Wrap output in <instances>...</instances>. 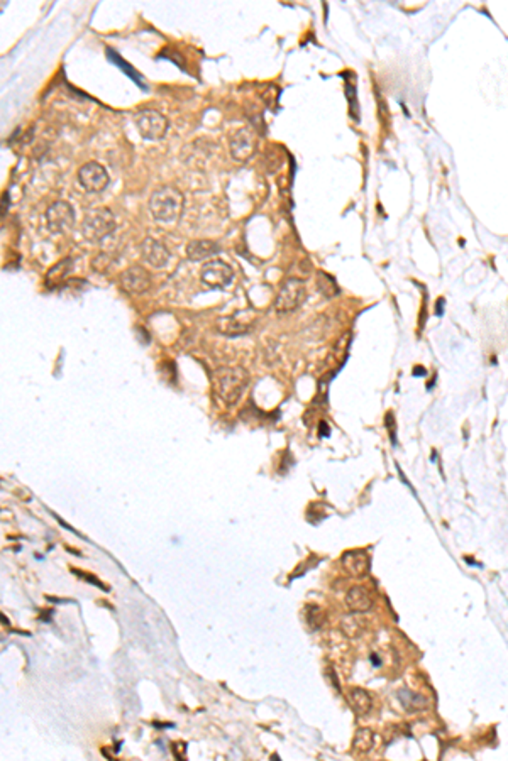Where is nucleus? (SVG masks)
Returning a JSON list of instances; mask_svg holds the SVG:
<instances>
[{
  "label": "nucleus",
  "instance_id": "obj_15",
  "mask_svg": "<svg viewBox=\"0 0 508 761\" xmlns=\"http://www.w3.org/2000/svg\"><path fill=\"white\" fill-rule=\"evenodd\" d=\"M220 252L219 244L214 241H206V238H200V241H192L187 245V256L190 261L194 262H202L207 259H212Z\"/></svg>",
  "mask_w": 508,
  "mask_h": 761
},
{
  "label": "nucleus",
  "instance_id": "obj_11",
  "mask_svg": "<svg viewBox=\"0 0 508 761\" xmlns=\"http://www.w3.org/2000/svg\"><path fill=\"white\" fill-rule=\"evenodd\" d=\"M254 322H256L254 311H236L234 315L222 316L217 320V330L227 337L244 335V333L251 332Z\"/></svg>",
  "mask_w": 508,
  "mask_h": 761
},
{
  "label": "nucleus",
  "instance_id": "obj_4",
  "mask_svg": "<svg viewBox=\"0 0 508 761\" xmlns=\"http://www.w3.org/2000/svg\"><path fill=\"white\" fill-rule=\"evenodd\" d=\"M307 298V290L302 279L290 278L286 279L281 286L280 293L274 299V310L278 314H292V311L300 308Z\"/></svg>",
  "mask_w": 508,
  "mask_h": 761
},
{
  "label": "nucleus",
  "instance_id": "obj_12",
  "mask_svg": "<svg viewBox=\"0 0 508 761\" xmlns=\"http://www.w3.org/2000/svg\"><path fill=\"white\" fill-rule=\"evenodd\" d=\"M141 256L146 264L159 269V267H165L170 261V250L158 238L147 237L141 244Z\"/></svg>",
  "mask_w": 508,
  "mask_h": 761
},
{
  "label": "nucleus",
  "instance_id": "obj_5",
  "mask_svg": "<svg viewBox=\"0 0 508 761\" xmlns=\"http://www.w3.org/2000/svg\"><path fill=\"white\" fill-rule=\"evenodd\" d=\"M134 122H136L139 134L147 141H158L168 130V121L165 115L153 109L139 110L134 115Z\"/></svg>",
  "mask_w": 508,
  "mask_h": 761
},
{
  "label": "nucleus",
  "instance_id": "obj_7",
  "mask_svg": "<svg viewBox=\"0 0 508 761\" xmlns=\"http://www.w3.org/2000/svg\"><path fill=\"white\" fill-rule=\"evenodd\" d=\"M200 278L207 286L222 290V288L231 285V281L234 279V269L227 262L220 261V259H210L203 264L202 271H200Z\"/></svg>",
  "mask_w": 508,
  "mask_h": 761
},
{
  "label": "nucleus",
  "instance_id": "obj_6",
  "mask_svg": "<svg viewBox=\"0 0 508 761\" xmlns=\"http://www.w3.org/2000/svg\"><path fill=\"white\" fill-rule=\"evenodd\" d=\"M75 210L68 201H56L46 212L48 229L53 234H67L75 225Z\"/></svg>",
  "mask_w": 508,
  "mask_h": 761
},
{
  "label": "nucleus",
  "instance_id": "obj_16",
  "mask_svg": "<svg viewBox=\"0 0 508 761\" xmlns=\"http://www.w3.org/2000/svg\"><path fill=\"white\" fill-rule=\"evenodd\" d=\"M347 701H349L351 709L358 715H366L373 709L371 695L364 689H351L347 694Z\"/></svg>",
  "mask_w": 508,
  "mask_h": 761
},
{
  "label": "nucleus",
  "instance_id": "obj_26",
  "mask_svg": "<svg viewBox=\"0 0 508 761\" xmlns=\"http://www.w3.org/2000/svg\"><path fill=\"white\" fill-rule=\"evenodd\" d=\"M415 374H417V376H420V374H424V371H422V369H417Z\"/></svg>",
  "mask_w": 508,
  "mask_h": 761
},
{
  "label": "nucleus",
  "instance_id": "obj_18",
  "mask_svg": "<svg viewBox=\"0 0 508 761\" xmlns=\"http://www.w3.org/2000/svg\"><path fill=\"white\" fill-rule=\"evenodd\" d=\"M375 746V734L371 729L361 727V729L356 731L354 739H352V750L354 753H368L373 750Z\"/></svg>",
  "mask_w": 508,
  "mask_h": 761
},
{
  "label": "nucleus",
  "instance_id": "obj_14",
  "mask_svg": "<svg viewBox=\"0 0 508 761\" xmlns=\"http://www.w3.org/2000/svg\"><path fill=\"white\" fill-rule=\"evenodd\" d=\"M346 604L354 614H363L373 607V594L364 586H354L347 591Z\"/></svg>",
  "mask_w": 508,
  "mask_h": 761
},
{
  "label": "nucleus",
  "instance_id": "obj_8",
  "mask_svg": "<svg viewBox=\"0 0 508 761\" xmlns=\"http://www.w3.org/2000/svg\"><path fill=\"white\" fill-rule=\"evenodd\" d=\"M258 147V137L254 134L253 129L244 127L239 129L237 133L232 134L231 141H229V151L231 156L239 163H246L253 158V154L256 152Z\"/></svg>",
  "mask_w": 508,
  "mask_h": 761
},
{
  "label": "nucleus",
  "instance_id": "obj_24",
  "mask_svg": "<svg viewBox=\"0 0 508 761\" xmlns=\"http://www.w3.org/2000/svg\"><path fill=\"white\" fill-rule=\"evenodd\" d=\"M110 262H112V261H110V257L107 256V254L102 252V254H98V256L93 257L92 267L97 271V273H105V271H107L110 267Z\"/></svg>",
  "mask_w": 508,
  "mask_h": 761
},
{
  "label": "nucleus",
  "instance_id": "obj_25",
  "mask_svg": "<svg viewBox=\"0 0 508 761\" xmlns=\"http://www.w3.org/2000/svg\"><path fill=\"white\" fill-rule=\"evenodd\" d=\"M371 661H375V664H376V666H380V665H381V661H380V658H378V655H371Z\"/></svg>",
  "mask_w": 508,
  "mask_h": 761
},
{
  "label": "nucleus",
  "instance_id": "obj_23",
  "mask_svg": "<svg viewBox=\"0 0 508 761\" xmlns=\"http://www.w3.org/2000/svg\"><path fill=\"white\" fill-rule=\"evenodd\" d=\"M69 266H72V261H69V259H65L63 262L56 264L48 273V281L49 283H60L61 279L67 278V274L69 273Z\"/></svg>",
  "mask_w": 508,
  "mask_h": 761
},
{
  "label": "nucleus",
  "instance_id": "obj_17",
  "mask_svg": "<svg viewBox=\"0 0 508 761\" xmlns=\"http://www.w3.org/2000/svg\"><path fill=\"white\" fill-rule=\"evenodd\" d=\"M396 697H399L403 709L408 711V713H420V711H425L429 707L427 699L415 692H410V690H399Z\"/></svg>",
  "mask_w": 508,
  "mask_h": 761
},
{
  "label": "nucleus",
  "instance_id": "obj_13",
  "mask_svg": "<svg viewBox=\"0 0 508 761\" xmlns=\"http://www.w3.org/2000/svg\"><path fill=\"white\" fill-rule=\"evenodd\" d=\"M342 567L346 572L352 577H364V575L370 574L371 560L368 557L366 552L363 550H349V552H344L341 557Z\"/></svg>",
  "mask_w": 508,
  "mask_h": 761
},
{
  "label": "nucleus",
  "instance_id": "obj_19",
  "mask_svg": "<svg viewBox=\"0 0 508 761\" xmlns=\"http://www.w3.org/2000/svg\"><path fill=\"white\" fill-rule=\"evenodd\" d=\"M341 626H342V631L346 633V635L349 638H352V640H354V638H359L363 635L364 621L359 619L358 616L351 614V616H346V618L342 619Z\"/></svg>",
  "mask_w": 508,
  "mask_h": 761
},
{
  "label": "nucleus",
  "instance_id": "obj_10",
  "mask_svg": "<svg viewBox=\"0 0 508 761\" xmlns=\"http://www.w3.org/2000/svg\"><path fill=\"white\" fill-rule=\"evenodd\" d=\"M119 283H121L122 290L127 291V293L142 295L151 290L153 279H151V274L147 273L142 266H131L122 271L121 276H119Z\"/></svg>",
  "mask_w": 508,
  "mask_h": 761
},
{
  "label": "nucleus",
  "instance_id": "obj_20",
  "mask_svg": "<svg viewBox=\"0 0 508 761\" xmlns=\"http://www.w3.org/2000/svg\"><path fill=\"white\" fill-rule=\"evenodd\" d=\"M305 621L309 624L310 629H321L326 623V612L322 611V607L310 604L305 609Z\"/></svg>",
  "mask_w": 508,
  "mask_h": 761
},
{
  "label": "nucleus",
  "instance_id": "obj_21",
  "mask_svg": "<svg viewBox=\"0 0 508 761\" xmlns=\"http://www.w3.org/2000/svg\"><path fill=\"white\" fill-rule=\"evenodd\" d=\"M317 288L321 290V293L323 296H327V298H333V296H335L339 293V290H337V286H335L334 279L330 276H327L326 273H319Z\"/></svg>",
  "mask_w": 508,
  "mask_h": 761
},
{
  "label": "nucleus",
  "instance_id": "obj_9",
  "mask_svg": "<svg viewBox=\"0 0 508 761\" xmlns=\"http://www.w3.org/2000/svg\"><path fill=\"white\" fill-rule=\"evenodd\" d=\"M109 173L102 164L95 161H90L79 170V183L83 187V190L88 193H100L107 188L109 184Z\"/></svg>",
  "mask_w": 508,
  "mask_h": 761
},
{
  "label": "nucleus",
  "instance_id": "obj_22",
  "mask_svg": "<svg viewBox=\"0 0 508 761\" xmlns=\"http://www.w3.org/2000/svg\"><path fill=\"white\" fill-rule=\"evenodd\" d=\"M107 55H109V60H110V61H114V63H116L117 67H121V68H122V72H124L126 75H129L131 78H133V80H136V83H138L139 86H145V81L141 80V76H139L138 73L134 72V68L131 67V65H126L124 61H122L121 58H119L117 53H114L112 49H107Z\"/></svg>",
  "mask_w": 508,
  "mask_h": 761
},
{
  "label": "nucleus",
  "instance_id": "obj_1",
  "mask_svg": "<svg viewBox=\"0 0 508 761\" xmlns=\"http://www.w3.org/2000/svg\"><path fill=\"white\" fill-rule=\"evenodd\" d=\"M249 374L243 368H217L212 372L214 393L225 405H234L248 388Z\"/></svg>",
  "mask_w": 508,
  "mask_h": 761
},
{
  "label": "nucleus",
  "instance_id": "obj_3",
  "mask_svg": "<svg viewBox=\"0 0 508 761\" xmlns=\"http://www.w3.org/2000/svg\"><path fill=\"white\" fill-rule=\"evenodd\" d=\"M117 227L116 217L109 208H90L81 220V234L92 242H98L114 232Z\"/></svg>",
  "mask_w": 508,
  "mask_h": 761
},
{
  "label": "nucleus",
  "instance_id": "obj_2",
  "mask_svg": "<svg viewBox=\"0 0 508 761\" xmlns=\"http://www.w3.org/2000/svg\"><path fill=\"white\" fill-rule=\"evenodd\" d=\"M183 205H185L183 193L178 188L165 184V187L156 188L151 195L149 212L154 220L170 224V222H175L182 215Z\"/></svg>",
  "mask_w": 508,
  "mask_h": 761
}]
</instances>
